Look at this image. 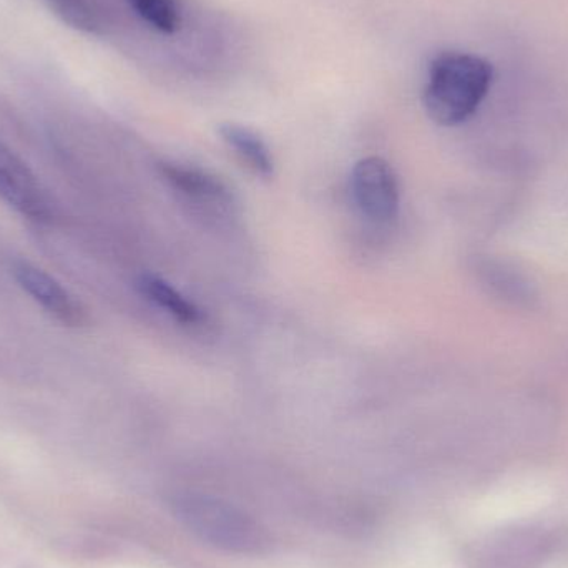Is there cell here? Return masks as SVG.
I'll use <instances>...</instances> for the list:
<instances>
[{
	"label": "cell",
	"instance_id": "9",
	"mask_svg": "<svg viewBox=\"0 0 568 568\" xmlns=\"http://www.w3.org/2000/svg\"><path fill=\"white\" fill-rule=\"evenodd\" d=\"M57 19L80 32L95 33L100 29L99 16L89 0H45Z\"/></svg>",
	"mask_w": 568,
	"mask_h": 568
},
{
	"label": "cell",
	"instance_id": "2",
	"mask_svg": "<svg viewBox=\"0 0 568 568\" xmlns=\"http://www.w3.org/2000/svg\"><path fill=\"white\" fill-rule=\"evenodd\" d=\"M175 513L192 532L212 546L239 554H258L268 539L255 520L230 504L210 497H179Z\"/></svg>",
	"mask_w": 568,
	"mask_h": 568
},
{
	"label": "cell",
	"instance_id": "4",
	"mask_svg": "<svg viewBox=\"0 0 568 568\" xmlns=\"http://www.w3.org/2000/svg\"><path fill=\"white\" fill-rule=\"evenodd\" d=\"M0 200L33 222L52 219L53 205L27 163L0 140Z\"/></svg>",
	"mask_w": 568,
	"mask_h": 568
},
{
	"label": "cell",
	"instance_id": "10",
	"mask_svg": "<svg viewBox=\"0 0 568 568\" xmlns=\"http://www.w3.org/2000/svg\"><path fill=\"white\" fill-rule=\"evenodd\" d=\"M150 26L163 33L176 32L180 27V10L175 0H126Z\"/></svg>",
	"mask_w": 568,
	"mask_h": 568
},
{
	"label": "cell",
	"instance_id": "6",
	"mask_svg": "<svg viewBox=\"0 0 568 568\" xmlns=\"http://www.w3.org/2000/svg\"><path fill=\"white\" fill-rule=\"evenodd\" d=\"M159 172L173 190L189 199L215 203H230L233 200L232 190L223 180L195 166L162 162L159 165Z\"/></svg>",
	"mask_w": 568,
	"mask_h": 568
},
{
	"label": "cell",
	"instance_id": "1",
	"mask_svg": "<svg viewBox=\"0 0 568 568\" xmlns=\"http://www.w3.org/2000/svg\"><path fill=\"white\" fill-rule=\"evenodd\" d=\"M493 63L473 53L443 52L430 62L424 109L433 122L456 126L467 122L489 93Z\"/></svg>",
	"mask_w": 568,
	"mask_h": 568
},
{
	"label": "cell",
	"instance_id": "5",
	"mask_svg": "<svg viewBox=\"0 0 568 568\" xmlns=\"http://www.w3.org/2000/svg\"><path fill=\"white\" fill-rule=\"evenodd\" d=\"M12 275L19 286L60 323L65 326H82L85 323L87 313L82 304L49 273L32 263L16 262Z\"/></svg>",
	"mask_w": 568,
	"mask_h": 568
},
{
	"label": "cell",
	"instance_id": "7",
	"mask_svg": "<svg viewBox=\"0 0 568 568\" xmlns=\"http://www.w3.org/2000/svg\"><path fill=\"white\" fill-rule=\"evenodd\" d=\"M223 142L235 150L236 155L263 179H272L275 175V160L265 140L248 126L239 123H222L219 129Z\"/></svg>",
	"mask_w": 568,
	"mask_h": 568
},
{
	"label": "cell",
	"instance_id": "8",
	"mask_svg": "<svg viewBox=\"0 0 568 568\" xmlns=\"http://www.w3.org/2000/svg\"><path fill=\"white\" fill-rule=\"evenodd\" d=\"M136 287L146 301L155 304L160 310L166 311L180 323L196 326L205 320L202 310L195 303L186 300L180 291H176L172 284L160 276L142 275L136 280Z\"/></svg>",
	"mask_w": 568,
	"mask_h": 568
},
{
	"label": "cell",
	"instance_id": "3",
	"mask_svg": "<svg viewBox=\"0 0 568 568\" xmlns=\"http://www.w3.org/2000/svg\"><path fill=\"white\" fill-rule=\"evenodd\" d=\"M351 195L357 210L374 223H387L399 212V183L393 166L379 156H367L351 173Z\"/></svg>",
	"mask_w": 568,
	"mask_h": 568
}]
</instances>
